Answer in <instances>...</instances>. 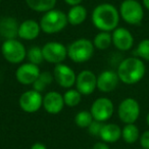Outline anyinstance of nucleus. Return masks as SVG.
<instances>
[{
  "label": "nucleus",
  "mask_w": 149,
  "mask_h": 149,
  "mask_svg": "<svg viewBox=\"0 0 149 149\" xmlns=\"http://www.w3.org/2000/svg\"><path fill=\"white\" fill-rule=\"evenodd\" d=\"M140 104L132 97L125 98L118 107V118L124 124H135L140 116Z\"/></svg>",
  "instance_id": "nucleus-7"
},
{
  "label": "nucleus",
  "mask_w": 149,
  "mask_h": 149,
  "mask_svg": "<svg viewBox=\"0 0 149 149\" xmlns=\"http://www.w3.org/2000/svg\"><path fill=\"white\" fill-rule=\"evenodd\" d=\"M53 77L60 87L70 89L76 84L77 74L70 66L64 63H58L55 64L53 70Z\"/></svg>",
  "instance_id": "nucleus-12"
},
{
  "label": "nucleus",
  "mask_w": 149,
  "mask_h": 149,
  "mask_svg": "<svg viewBox=\"0 0 149 149\" xmlns=\"http://www.w3.org/2000/svg\"><path fill=\"white\" fill-rule=\"evenodd\" d=\"M135 54L137 57L149 61V39H144L139 42L135 50Z\"/></svg>",
  "instance_id": "nucleus-28"
},
{
  "label": "nucleus",
  "mask_w": 149,
  "mask_h": 149,
  "mask_svg": "<svg viewBox=\"0 0 149 149\" xmlns=\"http://www.w3.org/2000/svg\"><path fill=\"white\" fill-rule=\"evenodd\" d=\"M102 127H103V123L94 120L93 122H92V124L88 127V131H89L90 134L93 135V136L99 137V134H100V132H101Z\"/></svg>",
  "instance_id": "nucleus-29"
},
{
  "label": "nucleus",
  "mask_w": 149,
  "mask_h": 149,
  "mask_svg": "<svg viewBox=\"0 0 149 149\" xmlns=\"http://www.w3.org/2000/svg\"><path fill=\"white\" fill-rule=\"evenodd\" d=\"M139 142H140V145L142 148L149 149V129L145 131V132H143L142 135H140Z\"/></svg>",
  "instance_id": "nucleus-30"
},
{
  "label": "nucleus",
  "mask_w": 149,
  "mask_h": 149,
  "mask_svg": "<svg viewBox=\"0 0 149 149\" xmlns=\"http://www.w3.org/2000/svg\"><path fill=\"white\" fill-rule=\"evenodd\" d=\"M94 120L93 116H92L91 112L87 111V110H81L79 111L76 116H74V124L77 125L79 128L85 129L90 126L92 124V122Z\"/></svg>",
  "instance_id": "nucleus-26"
},
{
  "label": "nucleus",
  "mask_w": 149,
  "mask_h": 149,
  "mask_svg": "<svg viewBox=\"0 0 149 149\" xmlns=\"http://www.w3.org/2000/svg\"><path fill=\"white\" fill-rule=\"evenodd\" d=\"M92 23L100 32H112L120 23V11L110 3H101L92 11Z\"/></svg>",
  "instance_id": "nucleus-1"
},
{
  "label": "nucleus",
  "mask_w": 149,
  "mask_h": 149,
  "mask_svg": "<svg viewBox=\"0 0 149 149\" xmlns=\"http://www.w3.org/2000/svg\"><path fill=\"white\" fill-rule=\"evenodd\" d=\"M57 0H26L27 5L36 13H47L54 9Z\"/></svg>",
  "instance_id": "nucleus-21"
},
{
  "label": "nucleus",
  "mask_w": 149,
  "mask_h": 149,
  "mask_svg": "<svg viewBox=\"0 0 149 149\" xmlns=\"http://www.w3.org/2000/svg\"><path fill=\"white\" fill-rule=\"evenodd\" d=\"M40 68L38 65L31 62L23 63L15 70V78L22 85H33L40 74Z\"/></svg>",
  "instance_id": "nucleus-13"
},
{
  "label": "nucleus",
  "mask_w": 149,
  "mask_h": 149,
  "mask_svg": "<svg viewBox=\"0 0 149 149\" xmlns=\"http://www.w3.org/2000/svg\"><path fill=\"white\" fill-rule=\"evenodd\" d=\"M143 6L144 8H146L147 10H149V0H142Z\"/></svg>",
  "instance_id": "nucleus-34"
},
{
  "label": "nucleus",
  "mask_w": 149,
  "mask_h": 149,
  "mask_svg": "<svg viewBox=\"0 0 149 149\" xmlns=\"http://www.w3.org/2000/svg\"><path fill=\"white\" fill-rule=\"evenodd\" d=\"M87 15H88V11L86 9V7L79 4L70 7L66 17H68V22L70 25L79 26L86 21Z\"/></svg>",
  "instance_id": "nucleus-20"
},
{
  "label": "nucleus",
  "mask_w": 149,
  "mask_h": 149,
  "mask_svg": "<svg viewBox=\"0 0 149 149\" xmlns=\"http://www.w3.org/2000/svg\"><path fill=\"white\" fill-rule=\"evenodd\" d=\"M41 31L45 34H56L61 32L68 24V17L61 10L52 9L43 15L40 19Z\"/></svg>",
  "instance_id": "nucleus-4"
},
{
  "label": "nucleus",
  "mask_w": 149,
  "mask_h": 149,
  "mask_svg": "<svg viewBox=\"0 0 149 149\" xmlns=\"http://www.w3.org/2000/svg\"><path fill=\"white\" fill-rule=\"evenodd\" d=\"M27 58L29 62L34 63L36 65H39L40 63L44 61L43 53H42V48L39 46H32L27 50Z\"/></svg>",
  "instance_id": "nucleus-27"
},
{
  "label": "nucleus",
  "mask_w": 149,
  "mask_h": 149,
  "mask_svg": "<svg viewBox=\"0 0 149 149\" xmlns=\"http://www.w3.org/2000/svg\"><path fill=\"white\" fill-rule=\"evenodd\" d=\"M40 32H41V27L38 22L34 19H26L19 25L17 36L23 40L31 41L35 40L40 35Z\"/></svg>",
  "instance_id": "nucleus-17"
},
{
  "label": "nucleus",
  "mask_w": 149,
  "mask_h": 149,
  "mask_svg": "<svg viewBox=\"0 0 149 149\" xmlns=\"http://www.w3.org/2000/svg\"><path fill=\"white\" fill-rule=\"evenodd\" d=\"M94 47L98 50H105L112 44V37L110 32H99L93 39Z\"/></svg>",
  "instance_id": "nucleus-24"
},
{
  "label": "nucleus",
  "mask_w": 149,
  "mask_h": 149,
  "mask_svg": "<svg viewBox=\"0 0 149 149\" xmlns=\"http://www.w3.org/2000/svg\"><path fill=\"white\" fill-rule=\"evenodd\" d=\"M146 124H147V126L149 127V112L147 113V116H146Z\"/></svg>",
  "instance_id": "nucleus-35"
},
{
  "label": "nucleus",
  "mask_w": 149,
  "mask_h": 149,
  "mask_svg": "<svg viewBox=\"0 0 149 149\" xmlns=\"http://www.w3.org/2000/svg\"><path fill=\"white\" fill-rule=\"evenodd\" d=\"M0 1H2V0H0Z\"/></svg>",
  "instance_id": "nucleus-37"
},
{
  "label": "nucleus",
  "mask_w": 149,
  "mask_h": 149,
  "mask_svg": "<svg viewBox=\"0 0 149 149\" xmlns=\"http://www.w3.org/2000/svg\"><path fill=\"white\" fill-rule=\"evenodd\" d=\"M1 53L6 61L13 64L21 63L27 57L25 45L17 39L5 40L1 46Z\"/></svg>",
  "instance_id": "nucleus-6"
},
{
  "label": "nucleus",
  "mask_w": 149,
  "mask_h": 149,
  "mask_svg": "<svg viewBox=\"0 0 149 149\" xmlns=\"http://www.w3.org/2000/svg\"><path fill=\"white\" fill-rule=\"evenodd\" d=\"M140 149H144V148H140Z\"/></svg>",
  "instance_id": "nucleus-36"
},
{
  "label": "nucleus",
  "mask_w": 149,
  "mask_h": 149,
  "mask_svg": "<svg viewBox=\"0 0 149 149\" xmlns=\"http://www.w3.org/2000/svg\"><path fill=\"white\" fill-rule=\"evenodd\" d=\"M92 149H109V146H108L107 143L101 141V142L95 143V144L93 145V148Z\"/></svg>",
  "instance_id": "nucleus-31"
},
{
  "label": "nucleus",
  "mask_w": 149,
  "mask_h": 149,
  "mask_svg": "<svg viewBox=\"0 0 149 149\" xmlns=\"http://www.w3.org/2000/svg\"><path fill=\"white\" fill-rule=\"evenodd\" d=\"M74 85L82 95H90L97 88V76L90 70H81L77 74Z\"/></svg>",
  "instance_id": "nucleus-10"
},
{
  "label": "nucleus",
  "mask_w": 149,
  "mask_h": 149,
  "mask_svg": "<svg viewBox=\"0 0 149 149\" xmlns=\"http://www.w3.org/2000/svg\"><path fill=\"white\" fill-rule=\"evenodd\" d=\"M63 95L56 91H50L43 96V108L50 114H57L64 107Z\"/></svg>",
  "instance_id": "nucleus-16"
},
{
  "label": "nucleus",
  "mask_w": 149,
  "mask_h": 149,
  "mask_svg": "<svg viewBox=\"0 0 149 149\" xmlns=\"http://www.w3.org/2000/svg\"><path fill=\"white\" fill-rule=\"evenodd\" d=\"M118 11L123 21L132 26H139L144 17V6L138 0H124Z\"/></svg>",
  "instance_id": "nucleus-5"
},
{
  "label": "nucleus",
  "mask_w": 149,
  "mask_h": 149,
  "mask_svg": "<svg viewBox=\"0 0 149 149\" xmlns=\"http://www.w3.org/2000/svg\"><path fill=\"white\" fill-rule=\"evenodd\" d=\"M19 24L13 17H5L0 19V36L5 40L15 39L17 36Z\"/></svg>",
  "instance_id": "nucleus-18"
},
{
  "label": "nucleus",
  "mask_w": 149,
  "mask_h": 149,
  "mask_svg": "<svg viewBox=\"0 0 149 149\" xmlns=\"http://www.w3.org/2000/svg\"><path fill=\"white\" fill-rule=\"evenodd\" d=\"M99 137L105 143H116L122 138V129L116 124H103Z\"/></svg>",
  "instance_id": "nucleus-19"
},
{
  "label": "nucleus",
  "mask_w": 149,
  "mask_h": 149,
  "mask_svg": "<svg viewBox=\"0 0 149 149\" xmlns=\"http://www.w3.org/2000/svg\"><path fill=\"white\" fill-rule=\"evenodd\" d=\"M53 80H54L53 74H51V72H41L39 74V77H38V79L34 82L33 89L35 90V91H38L41 93V92L45 91L47 86L51 85Z\"/></svg>",
  "instance_id": "nucleus-23"
},
{
  "label": "nucleus",
  "mask_w": 149,
  "mask_h": 149,
  "mask_svg": "<svg viewBox=\"0 0 149 149\" xmlns=\"http://www.w3.org/2000/svg\"><path fill=\"white\" fill-rule=\"evenodd\" d=\"M122 138L128 144H134L140 139V131L135 124H127L122 129Z\"/></svg>",
  "instance_id": "nucleus-22"
},
{
  "label": "nucleus",
  "mask_w": 149,
  "mask_h": 149,
  "mask_svg": "<svg viewBox=\"0 0 149 149\" xmlns=\"http://www.w3.org/2000/svg\"><path fill=\"white\" fill-rule=\"evenodd\" d=\"M66 4L70 5V6H74V5H79L81 4V2L83 0H64Z\"/></svg>",
  "instance_id": "nucleus-33"
},
{
  "label": "nucleus",
  "mask_w": 149,
  "mask_h": 149,
  "mask_svg": "<svg viewBox=\"0 0 149 149\" xmlns=\"http://www.w3.org/2000/svg\"><path fill=\"white\" fill-rule=\"evenodd\" d=\"M112 44L116 49L120 51H128L134 45V37L132 33L126 28L118 27L111 33Z\"/></svg>",
  "instance_id": "nucleus-14"
},
{
  "label": "nucleus",
  "mask_w": 149,
  "mask_h": 149,
  "mask_svg": "<svg viewBox=\"0 0 149 149\" xmlns=\"http://www.w3.org/2000/svg\"><path fill=\"white\" fill-rule=\"evenodd\" d=\"M116 72L122 83L126 85H135L144 78L146 66L141 58L128 57L118 64Z\"/></svg>",
  "instance_id": "nucleus-2"
},
{
  "label": "nucleus",
  "mask_w": 149,
  "mask_h": 149,
  "mask_svg": "<svg viewBox=\"0 0 149 149\" xmlns=\"http://www.w3.org/2000/svg\"><path fill=\"white\" fill-rule=\"evenodd\" d=\"M118 72L111 70L101 72L97 77V89L102 93H110L118 85Z\"/></svg>",
  "instance_id": "nucleus-15"
},
{
  "label": "nucleus",
  "mask_w": 149,
  "mask_h": 149,
  "mask_svg": "<svg viewBox=\"0 0 149 149\" xmlns=\"http://www.w3.org/2000/svg\"><path fill=\"white\" fill-rule=\"evenodd\" d=\"M30 149H47V147H46L43 143L37 142V143H34Z\"/></svg>",
  "instance_id": "nucleus-32"
},
{
  "label": "nucleus",
  "mask_w": 149,
  "mask_h": 149,
  "mask_svg": "<svg viewBox=\"0 0 149 149\" xmlns=\"http://www.w3.org/2000/svg\"><path fill=\"white\" fill-rule=\"evenodd\" d=\"M94 44L91 40L80 38L74 40L68 47V57L76 63H83L92 58L94 54Z\"/></svg>",
  "instance_id": "nucleus-3"
},
{
  "label": "nucleus",
  "mask_w": 149,
  "mask_h": 149,
  "mask_svg": "<svg viewBox=\"0 0 149 149\" xmlns=\"http://www.w3.org/2000/svg\"><path fill=\"white\" fill-rule=\"evenodd\" d=\"M90 112L95 120L104 123L113 116L114 105L109 98L100 97L92 103Z\"/></svg>",
  "instance_id": "nucleus-9"
},
{
  "label": "nucleus",
  "mask_w": 149,
  "mask_h": 149,
  "mask_svg": "<svg viewBox=\"0 0 149 149\" xmlns=\"http://www.w3.org/2000/svg\"><path fill=\"white\" fill-rule=\"evenodd\" d=\"M64 104L68 107L78 106L82 101V94L77 89H68L63 94Z\"/></svg>",
  "instance_id": "nucleus-25"
},
{
  "label": "nucleus",
  "mask_w": 149,
  "mask_h": 149,
  "mask_svg": "<svg viewBox=\"0 0 149 149\" xmlns=\"http://www.w3.org/2000/svg\"><path fill=\"white\" fill-rule=\"evenodd\" d=\"M19 104L22 110L28 113H34L42 107L43 96L35 90H28L24 92L19 99Z\"/></svg>",
  "instance_id": "nucleus-11"
},
{
  "label": "nucleus",
  "mask_w": 149,
  "mask_h": 149,
  "mask_svg": "<svg viewBox=\"0 0 149 149\" xmlns=\"http://www.w3.org/2000/svg\"><path fill=\"white\" fill-rule=\"evenodd\" d=\"M44 60L49 63H62L68 57V48L60 42H48L42 47Z\"/></svg>",
  "instance_id": "nucleus-8"
}]
</instances>
